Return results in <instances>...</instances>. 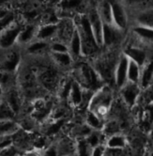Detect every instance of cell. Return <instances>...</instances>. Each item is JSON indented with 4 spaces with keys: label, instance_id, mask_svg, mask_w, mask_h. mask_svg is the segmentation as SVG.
I'll return each instance as SVG.
<instances>
[{
    "label": "cell",
    "instance_id": "1",
    "mask_svg": "<svg viewBox=\"0 0 153 156\" xmlns=\"http://www.w3.org/2000/svg\"><path fill=\"white\" fill-rule=\"evenodd\" d=\"M113 102L114 98L112 88L104 85L93 93L89 104L87 105V110L91 111L101 119L106 120L109 113H110V108Z\"/></svg>",
    "mask_w": 153,
    "mask_h": 156
},
{
    "label": "cell",
    "instance_id": "2",
    "mask_svg": "<svg viewBox=\"0 0 153 156\" xmlns=\"http://www.w3.org/2000/svg\"><path fill=\"white\" fill-rule=\"evenodd\" d=\"M74 24L81 40L82 55H85V57L89 55L90 57L94 55L100 47L97 45L94 40L86 13H80L76 18V21H74Z\"/></svg>",
    "mask_w": 153,
    "mask_h": 156
},
{
    "label": "cell",
    "instance_id": "3",
    "mask_svg": "<svg viewBox=\"0 0 153 156\" xmlns=\"http://www.w3.org/2000/svg\"><path fill=\"white\" fill-rule=\"evenodd\" d=\"M75 81L77 82L83 88L89 90L93 92L97 91L103 85V81L99 76L92 66L87 63L81 62L74 69Z\"/></svg>",
    "mask_w": 153,
    "mask_h": 156
},
{
    "label": "cell",
    "instance_id": "4",
    "mask_svg": "<svg viewBox=\"0 0 153 156\" xmlns=\"http://www.w3.org/2000/svg\"><path fill=\"white\" fill-rule=\"evenodd\" d=\"M23 27L24 25L14 20L0 31V49L9 50L15 46L19 34Z\"/></svg>",
    "mask_w": 153,
    "mask_h": 156
},
{
    "label": "cell",
    "instance_id": "5",
    "mask_svg": "<svg viewBox=\"0 0 153 156\" xmlns=\"http://www.w3.org/2000/svg\"><path fill=\"white\" fill-rule=\"evenodd\" d=\"M114 58H116L114 55H106L103 58L96 59L94 66H92V68L99 74L103 82L114 80V71L118 58L116 59Z\"/></svg>",
    "mask_w": 153,
    "mask_h": 156
},
{
    "label": "cell",
    "instance_id": "6",
    "mask_svg": "<svg viewBox=\"0 0 153 156\" xmlns=\"http://www.w3.org/2000/svg\"><path fill=\"white\" fill-rule=\"evenodd\" d=\"M40 86L47 91H57L60 86V77L54 68H42L37 73Z\"/></svg>",
    "mask_w": 153,
    "mask_h": 156
},
{
    "label": "cell",
    "instance_id": "7",
    "mask_svg": "<svg viewBox=\"0 0 153 156\" xmlns=\"http://www.w3.org/2000/svg\"><path fill=\"white\" fill-rule=\"evenodd\" d=\"M110 6L112 12L113 27L120 32L126 30L129 25V17L125 6H123L121 2L118 1L110 2Z\"/></svg>",
    "mask_w": 153,
    "mask_h": 156
},
{
    "label": "cell",
    "instance_id": "8",
    "mask_svg": "<svg viewBox=\"0 0 153 156\" xmlns=\"http://www.w3.org/2000/svg\"><path fill=\"white\" fill-rule=\"evenodd\" d=\"M119 90L120 96H121V102L123 103V105L130 109L135 107L141 92L139 85L127 82Z\"/></svg>",
    "mask_w": 153,
    "mask_h": 156
},
{
    "label": "cell",
    "instance_id": "9",
    "mask_svg": "<svg viewBox=\"0 0 153 156\" xmlns=\"http://www.w3.org/2000/svg\"><path fill=\"white\" fill-rule=\"evenodd\" d=\"M7 51L8 52L0 59V71L16 73L21 64L20 53L12 48Z\"/></svg>",
    "mask_w": 153,
    "mask_h": 156
},
{
    "label": "cell",
    "instance_id": "10",
    "mask_svg": "<svg viewBox=\"0 0 153 156\" xmlns=\"http://www.w3.org/2000/svg\"><path fill=\"white\" fill-rule=\"evenodd\" d=\"M87 18H89V22L91 27V31L94 37V40L97 43V45L100 48L103 47V22L98 14L96 7L90 9L89 12L86 13Z\"/></svg>",
    "mask_w": 153,
    "mask_h": 156
},
{
    "label": "cell",
    "instance_id": "11",
    "mask_svg": "<svg viewBox=\"0 0 153 156\" xmlns=\"http://www.w3.org/2000/svg\"><path fill=\"white\" fill-rule=\"evenodd\" d=\"M33 138H34L33 133L26 132L21 128L12 136V145L21 152H25L33 149L32 148Z\"/></svg>",
    "mask_w": 153,
    "mask_h": 156
},
{
    "label": "cell",
    "instance_id": "12",
    "mask_svg": "<svg viewBox=\"0 0 153 156\" xmlns=\"http://www.w3.org/2000/svg\"><path fill=\"white\" fill-rule=\"evenodd\" d=\"M129 59L126 55L121 53L118 55V59L114 71V83L117 88H121L127 81V71H128Z\"/></svg>",
    "mask_w": 153,
    "mask_h": 156
},
{
    "label": "cell",
    "instance_id": "13",
    "mask_svg": "<svg viewBox=\"0 0 153 156\" xmlns=\"http://www.w3.org/2000/svg\"><path fill=\"white\" fill-rule=\"evenodd\" d=\"M74 31H75L74 21L69 18L60 20L57 23V35H56V38H54V41H61L68 45Z\"/></svg>",
    "mask_w": 153,
    "mask_h": 156
},
{
    "label": "cell",
    "instance_id": "14",
    "mask_svg": "<svg viewBox=\"0 0 153 156\" xmlns=\"http://www.w3.org/2000/svg\"><path fill=\"white\" fill-rule=\"evenodd\" d=\"M4 101L9 105V106L12 108L13 113L16 115V118L19 117L24 109V98L22 96L21 91L19 88H12L5 92Z\"/></svg>",
    "mask_w": 153,
    "mask_h": 156
},
{
    "label": "cell",
    "instance_id": "15",
    "mask_svg": "<svg viewBox=\"0 0 153 156\" xmlns=\"http://www.w3.org/2000/svg\"><path fill=\"white\" fill-rule=\"evenodd\" d=\"M58 156H75L76 140L71 136H64L54 142Z\"/></svg>",
    "mask_w": 153,
    "mask_h": 156
},
{
    "label": "cell",
    "instance_id": "16",
    "mask_svg": "<svg viewBox=\"0 0 153 156\" xmlns=\"http://www.w3.org/2000/svg\"><path fill=\"white\" fill-rule=\"evenodd\" d=\"M83 91L84 88L73 79L71 90L68 95L67 102L73 108H81L83 105Z\"/></svg>",
    "mask_w": 153,
    "mask_h": 156
},
{
    "label": "cell",
    "instance_id": "17",
    "mask_svg": "<svg viewBox=\"0 0 153 156\" xmlns=\"http://www.w3.org/2000/svg\"><path fill=\"white\" fill-rule=\"evenodd\" d=\"M122 53L130 60L134 61L141 68L147 63V53L142 48L129 46Z\"/></svg>",
    "mask_w": 153,
    "mask_h": 156
},
{
    "label": "cell",
    "instance_id": "18",
    "mask_svg": "<svg viewBox=\"0 0 153 156\" xmlns=\"http://www.w3.org/2000/svg\"><path fill=\"white\" fill-rule=\"evenodd\" d=\"M119 33L113 26L104 25L103 26V47H112L119 39Z\"/></svg>",
    "mask_w": 153,
    "mask_h": 156
},
{
    "label": "cell",
    "instance_id": "19",
    "mask_svg": "<svg viewBox=\"0 0 153 156\" xmlns=\"http://www.w3.org/2000/svg\"><path fill=\"white\" fill-rule=\"evenodd\" d=\"M37 28L34 25H26L24 26L23 29L20 32L19 37L17 39L16 45H28L30 42L36 40Z\"/></svg>",
    "mask_w": 153,
    "mask_h": 156
},
{
    "label": "cell",
    "instance_id": "20",
    "mask_svg": "<svg viewBox=\"0 0 153 156\" xmlns=\"http://www.w3.org/2000/svg\"><path fill=\"white\" fill-rule=\"evenodd\" d=\"M103 144L106 149L124 150V149H127L128 140L123 133H116V135L106 137Z\"/></svg>",
    "mask_w": 153,
    "mask_h": 156
},
{
    "label": "cell",
    "instance_id": "21",
    "mask_svg": "<svg viewBox=\"0 0 153 156\" xmlns=\"http://www.w3.org/2000/svg\"><path fill=\"white\" fill-rule=\"evenodd\" d=\"M57 24L42 25L37 28L36 40L43 41H48L52 39L54 40L57 35Z\"/></svg>",
    "mask_w": 153,
    "mask_h": 156
},
{
    "label": "cell",
    "instance_id": "22",
    "mask_svg": "<svg viewBox=\"0 0 153 156\" xmlns=\"http://www.w3.org/2000/svg\"><path fill=\"white\" fill-rule=\"evenodd\" d=\"M96 9H97L98 14H99L103 22V24L108 25V26H113L110 1H102V2L97 3Z\"/></svg>",
    "mask_w": 153,
    "mask_h": 156
},
{
    "label": "cell",
    "instance_id": "23",
    "mask_svg": "<svg viewBox=\"0 0 153 156\" xmlns=\"http://www.w3.org/2000/svg\"><path fill=\"white\" fill-rule=\"evenodd\" d=\"M104 119H101L99 116H97L95 113L91 112V111L87 110L85 114V123L89 126L92 131H99L101 132L103 124H104Z\"/></svg>",
    "mask_w": 153,
    "mask_h": 156
},
{
    "label": "cell",
    "instance_id": "24",
    "mask_svg": "<svg viewBox=\"0 0 153 156\" xmlns=\"http://www.w3.org/2000/svg\"><path fill=\"white\" fill-rule=\"evenodd\" d=\"M152 83V63L147 62L145 66L141 68V76L139 81V87L143 90L149 88Z\"/></svg>",
    "mask_w": 153,
    "mask_h": 156
},
{
    "label": "cell",
    "instance_id": "25",
    "mask_svg": "<svg viewBox=\"0 0 153 156\" xmlns=\"http://www.w3.org/2000/svg\"><path fill=\"white\" fill-rule=\"evenodd\" d=\"M101 132L103 135V136L106 138L108 136L116 135V133H121V124H120V122L116 120V119H106L104 121L103 127Z\"/></svg>",
    "mask_w": 153,
    "mask_h": 156
},
{
    "label": "cell",
    "instance_id": "26",
    "mask_svg": "<svg viewBox=\"0 0 153 156\" xmlns=\"http://www.w3.org/2000/svg\"><path fill=\"white\" fill-rule=\"evenodd\" d=\"M52 60L60 68H69L73 63V58L70 53H51Z\"/></svg>",
    "mask_w": 153,
    "mask_h": 156
},
{
    "label": "cell",
    "instance_id": "27",
    "mask_svg": "<svg viewBox=\"0 0 153 156\" xmlns=\"http://www.w3.org/2000/svg\"><path fill=\"white\" fill-rule=\"evenodd\" d=\"M15 85H17L16 73L0 71V86L3 87L5 92L13 88Z\"/></svg>",
    "mask_w": 153,
    "mask_h": 156
},
{
    "label": "cell",
    "instance_id": "28",
    "mask_svg": "<svg viewBox=\"0 0 153 156\" xmlns=\"http://www.w3.org/2000/svg\"><path fill=\"white\" fill-rule=\"evenodd\" d=\"M68 47H69V53L71 54L72 58H77L82 55L81 40H80V36L78 34V31L76 29V27H75V31L73 33V35L68 44Z\"/></svg>",
    "mask_w": 153,
    "mask_h": 156
},
{
    "label": "cell",
    "instance_id": "29",
    "mask_svg": "<svg viewBox=\"0 0 153 156\" xmlns=\"http://www.w3.org/2000/svg\"><path fill=\"white\" fill-rule=\"evenodd\" d=\"M19 129L16 120H0V137L12 136Z\"/></svg>",
    "mask_w": 153,
    "mask_h": 156
},
{
    "label": "cell",
    "instance_id": "30",
    "mask_svg": "<svg viewBox=\"0 0 153 156\" xmlns=\"http://www.w3.org/2000/svg\"><path fill=\"white\" fill-rule=\"evenodd\" d=\"M140 76H141V67H139L134 61L129 59L128 71H127V81L130 83H134V84H139Z\"/></svg>",
    "mask_w": 153,
    "mask_h": 156
},
{
    "label": "cell",
    "instance_id": "31",
    "mask_svg": "<svg viewBox=\"0 0 153 156\" xmlns=\"http://www.w3.org/2000/svg\"><path fill=\"white\" fill-rule=\"evenodd\" d=\"M47 49H49V43L47 41H39V40L33 41L26 46V51L30 55H37V54L39 55Z\"/></svg>",
    "mask_w": 153,
    "mask_h": 156
},
{
    "label": "cell",
    "instance_id": "32",
    "mask_svg": "<svg viewBox=\"0 0 153 156\" xmlns=\"http://www.w3.org/2000/svg\"><path fill=\"white\" fill-rule=\"evenodd\" d=\"M137 26L152 28V12L148 9L142 10L137 17Z\"/></svg>",
    "mask_w": 153,
    "mask_h": 156
},
{
    "label": "cell",
    "instance_id": "33",
    "mask_svg": "<svg viewBox=\"0 0 153 156\" xmlns=\"http://www.w3.org/2000/svg\"><path fill=\"white\" fill-rule=\"evenodd\" d=\"M0 120H16V115L4 100L0 103Z\"/></svg>",
    "mask_w": 153,
    "mask_h": 156
},
{
    "label": "cell",
    "instance_id": "34",
    "mask_svg": "<svg viewBox=\"0 0 153 156\" xmlns=\"http://www.w3.org/2000/svg\"><path fill=\"white\" fill-rule=\"evenodd\" d=\"M133 32L134 34L139 37L142 41H152V36H153V32L152 28L149 27H134L133 29Z\"/></svg>",
    "mask_w": 153,
    "mask_h": 156
},
{
    "label": "cell",
    "instance_id": "35",
    "mask_svg": "<svg viewBox=\"0 0 153 156\" xmlns=\"http://www.w3.org/2000/svg\"><path fill=\"white\" fill-rule=\"evenodd\" d=\"M75 156H91V148L85 139L76 140Z\"/></svg>",
    "mask_w": 153,
    "mask_h": 156
},
{
    "label": "cell",
    "instance_id": "36",
    "mask_svg": "<svg viewBox=\"0 0 153 156\" xmlns=\"http://www.w3.org/2000/svg\"><path fill=\"white\" fill-rule=\"evenodd\" d=\"M49 50L50 53H69V47L67 44L58 41H54L49 44Z\"/></svg>",
    "mask_w": 153,
    "mask_h": 156
},
{
    "label": "cell",
    "instance_id": "37",
    "mask_svg": "<svg viewBox=\"0 0 153 156\" xmlns=\"http://www.w3.org/2000/svg\"><path fill=\"white\" fill-rule=\"evenodd\" d=\"M83 5L82 1H62L60 3V7L63 9L64 12H70L75 9H78Z\"/></svg>",
    "mask_w": 153,
    "mask_h": 156
},
{
    "label": "cell",
    "instance_id": "38",
    "mask_svg": "<svg viewBox=\"0 0 153 156\" xmlns=\"http://www.w3.org/2000/svg\"><path fill=\"white\" fill-rule=\"evenodd\" d=\"M40 153H41V156H58L57 150L54 143L48 144L44 149L40 151Z\"/></svg>",
    "mask_w": 153,
    "mask_h": 156
},
{
    "label": "cell",
    "instance_id": "39",
    "mask_svg": "<svg viewBox=\"0 0 153 156\" xmlns=\"http://www.w3.org/2000/svg\"><path fill=\"white\" fill-rule=\"evenodd\" d=\"M19 153H21V151L16 149L13 145L0 150V156H16Z\"/></svg>",
    "mask_w": 153,
    "mask_h": 156
},
{
    "label": "cell",
    "instance_id": "40",
    "mask_svg": "<svg viewBox=\"0 0 153 156\" xmlns=\"http://www.w3.org/2000/svg\"><path fill=\"white\" fill-rule=\"evenodd\" d=\"M106 148L104 144L98 145V146L91 149V156H104Z\"/></svg>",
    "mask_w": 153,
    "mask_h": 156
},
{
    "label": "cell",
    "instance_id": "41",
    "mask_svg": "<svg viewBox=\"0 0 153 156\" xmlns=\"http://www.w3.org/2000/svg\"><path fill=\"white\" fill-rule=\"evenodd\" d=\"M4 96H5V90H3V87L0 86V103L4 100Z\"/></svg>",
    "mask_w": 153,
    "mask_h": 156
},
{
    "label": "cell",
    "instance_id": "42",
    "mask_svg": "<svg viewBox=\"0 0 153 156\" xmlns=\"http://www.w3.org/2000/svg\"><path fill=\"white\" fill-rule=\"evenodd\" d=\"M16 156H23V152H21V153H19V154H17Z\"/></svg>",
    "mask_w": 153,
    "mask_h": 156
}]
</instances>
